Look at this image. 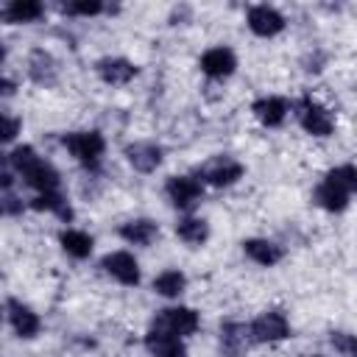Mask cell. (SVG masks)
<instances>
[{"instance_id":"obj_1","label":"cell","mask_w":357,"mask_h":357,"mask_svg":"<svg viewBox=\"0 0 357 357\" xmlns=\"http://www.w3.org/2000/svg\"><path fill=\"white\" fill-rule=\"evenodd\" d=\"M8 165H11L31 187H36L39 192H56V187H59V173H56L47 162H42L31 145L14 148V151L8 153Z\"/></svg>"},{"instance_id":"obj_2","label":"cell","mask_w":357,"mask_h":357,"mask_svg":"<svg viewBox=\"0 0 357 357\" xmlns=\"http://www.w3.org/2000/svg\"><path fill=\"white\" fill-rule=\"evenodd\" d=\"M64 145L89 170L98 167V162L103 156V148H106V142H103V137L98 131H73V134H64Z\"/></svg>"},{"instance_id":"obj_3","label":"cell","mask_w":357,"mask_h":357,"mask_svg":"<svg viewBox=\"0 0 357 357\" xmlns=\"http://www.w3.org/2000/svg\"><path fill=\"white\" fill-rule=\"evenodd\" d=\"M296 117H298L301 128H304L307 134H312V137H329L332 128H335L332 114H329L318 100H312V98H301V100L296 103Z\"/></svg>"},{"instance_id":"obj_4","label":"cell","mask_w":357,"mask_h":357,"mask_svg":"<svg viewBox=\"0 0 357 357\" xmlns=\"http://www.w3.org/2000/svg\"><path fill=\"white\" fill-rule=\"evenodd\" d=\"M153 332H162V335H192L198 329V312L190 310V307H170V310H162L156 318H153Z\"/></svg>"},{"instance_id":"obj_5","label":"cell","mask_w":357,"mask_h":357,"mask_svg":"<svg viewBox=\"0 0 357 357\" xmlns=\"http://www.w3.org/2000/svg\"><path fill=\"white\" fill-rule=\"evenodd\" d=\"M254 332L251 324H240V321H226L220 326V349L226 357H243L251 346H254Z\"/></svg>"},{"instance_id":"obj_6","label":"cell","mask_w":357,"mask_h":357,"mask_svg":"<svg viewBox=\"0 0 357 357\" xmlns=\"http://www.w3.org/2000/svg\"><path fill=\"white\" fill-rule=\"evenodd\" d=\"M243 176V165L231 156H212L206 165H201V178L215 187H229Z\"/></svg>"},{"instance_id":"obj_7","label":"cell","mask_w":357,"mask_h":357,"mask_svg":"<svg viewBox=\"0 0 357 357\" xmlns=\"http://www.w3.org/2000/svg\"><path fill=\"white\" fill-rule=\"evenodd\" d=\"M165 192H167V198H170L173 206L190 209V206L201 198L204 187H201V181L192 178V176H170L167 184H165Z\"/></svg>"},{"instance_id":"obj_8","label":"cell","mask_w":357,"mask_h":357,"mask_svg":"<svg viewBox=\"0 0 357 357\" xmlns=\"http://www.w3.org/2000/svg\"><path fill=\"white\" fill-rule=\"evenodd\" d=\"M251 332H254L257 343H276V340H284L290 335V324H287V318L282 312L271 310V312H262L251 324Z\"/></svg>"},{"instance_id":"obj_9","label":"cell","mask_w":357,"mask_h":357,"mask_svg":"<svg viewBox=\"0 0 357 357\" xmlns=\"http://www.w3.org/2000/svg\"><path fill=\"white\" fill-rule=\"evenodd\" d=\"M103 271L112 273L123 284H137L139 282V265L128 251H114L103 257Z\"/></svg>"},{"instance_id":"obj_10","label":"cell","mask_w":357,"mask_h":357,"mask_svg":"<svg viewBox=\"0 0 357 357\" xmlns=\"http://www.w3.org/2000/svg\"><path fill=\"white\" fill-rule=\"evenodd\" d=\"M248 28L257 36H276L284 28V17L271 6H254L248 11Z\"/></svg>"},{"instance_id":"obj_11","label":"cell","mask_w":357,"mask_h":357,"mask_svg":"<svg viewBox=\"0 0 357 357\" xmlns=\"http://www.w3.org/2000/svg\"><path fill=\"white\" fill-rule=\"evenodd\" d=\"M28 75H31L36 84H42V86H53L56 78H59L56 59H53L47 50H42V47L31 50V56H28Z\"/></svg>"},{"instance_id":"obj_12","label":"cell","mask_w":357,"mask_h":357,"mask_svg":"<svg viewBox=\"0 0 357 357\" xmlns=\"http://www.w3.org/2000/svg\"><path fill=\"white\" fill-rule=\"evenodd\" d=\"M6 310H8V321H11V326H14V332L20 335V337H33L36 332H39V315L31 310V307H25V304H20L17 298H8L6 301Z\"/></svg>"},{"instance_id":"obj_13","label":"cell","mask_w":357,"mask_h":357,"mask_svg":"<svg viewBox=\"0 0 357 357\" xmlns=\"http://www.w3.org/2000/svg\"><path fill=\"white\" fill-rule=\"evenodd\" d=\"M234 67H237V59L229 47H212L201 56V70L209 78H226L234 73Z\"/></svg>"},{"instance_id":"obj_14","label":"cell","mask_w":357,"mask_h":357,"mask_svg":"<svg viewBox=\"0 0 357 357\" xmlns=\"http://www.w3.org/2000/svg\"><path fill=\"white\" fill-rule=\"evenodd\" d=\"M126 159H128V165H131L134 170L151 173V170H156L159 162H162V148L153 145V142H134V145L126 148Z\"/></svg>"},{"instance_id":"obj_15","label":"cell","mask_w":357,"mask_h":357,"mask_svg":"<svg viewBox=\"0 0 357 357\" xmlns=\"http://www.w3.org/2000/svg\"><path fill=\"white\" fill-rule=\"evenodd\" d=\"M251 112L257 114V120L262 123V126H282V120L287 117V100L284 98H259V100H254V106H251Z\"/></svg>"},{"instance_id":"obj_16","label":"cell","mask_w":357,"mask_h":357,"mask_svg":"<svg viewBox=\"0 0 357 357\" xmlns=\"http://www.w3.org/2000/svg\"><path fill=\"white\" fill-rule=\"evenodd\" d=\"M95 67L106 84H128L137 75V67L128 59H100Z\"/></svg>"},{"instance_id":"obj_17","label":"cell","mask_w":357,"mask_h":357,"mask_svg":"<svg viewBox=\"0 0 357 357\" xmlns=\"http://www.w3.org/2000/svg\"><path fill=\"white\" fill-rule=\"evenodd\" d=\"M145 349L151 351V357H187V349L176 335H162L153 329L145 337Z\"/></svg>"},{"instance_id":"obj_18","label":"cell","mask_w":357,"mask_h":357,"mask_svg":"<svg viewBox=\"0 0 357 357\" xmlns=\"http://www.w3.org/2000/svg\"><path fill=\"white\" fill-rule=\"evenodd\" d=\"M243 248H245V254L254 259V262H259V265H276L282 257H284V248L282 245H276V243H271V240H259V237H254V240H245L243 243Z\"/></svg>"},{"instance_id":"obj_19","label":"cell","mask_w":357,"mask_h":357,"mask_svg":"<svg viewBox=\"0 0 357 357\" xmlns=\"http://www.w3.org/2000/svg\"><path fill=\"white\" fill-rule=\"evenodd\" d=\"M120 237L134 243V245H151L156 237H159V226L153 220H131V223H123L120 226Z\"/></svg>"},{"instance_id":"obj_20","label":"cell","mask_w":357,"mask_h":357,"mask_svg":"<svg viewBox=\"0 0 357 357\" xmlns=\"http://www.w3.org/2000/svg\"><path fill=\"white\" fill-rule=\"evenodd\" d=\"M42 3H36V0H14V3H8L3 11H0V17L6 20V22H33V20H39L42 17Z\"/></svg>"},{"instance_id":"obj_21","label":"cell","mask_w":357,"mask_h":357,"mask_svg":"<svg viewBox=\"0 0 357 357\" xmlns=\"http://www.w3.org/2000/svg\"><path fill=\"white\" fill-rule=\"evenodd\" d=\"M315 201L324 206V209H329V212H343L346 209V204H349V192H343L340 187H335V184H329L326 178L315 187Z\"/></svg>"},{"instance_id":"obj_22","label":"cell","mask_w":357,"mask_h":357,"mask_svg":"<svg viewBox=\"0 0 357 357\" xmlns=\"http://www.w3.org/2000/svg\"><path fill=\"white\" fill-rule=\"evenodd\" d=\"M59 240H61V248H64L70 257H75V259H84V257L92 254V237H89L86 231L67 229V231H61Z\"/></svg>"},{"instance_id":"obj_23","label":"cell","mask_w":357,"mask_h":357,"mask_svg":"<svg viewBox=\"0 0 357 357\" xmlns=\"http://www.w3.org/2000/svg\"><path fill=\"white\" fill-rule=\"evenodd\" d=\"M176 234H178V240H184L187 245H201V243L209 237V226H206V220H201V218H184V220L176 223Z\"/></svg>"},{"instance_id":"obj_24","label":"cell","mask_w":357,"mask_h":357,"mask_svg":"<svg viewBox=\"0 0 357 357\" xmlns=\"http://www.w3.org/2000/svg\"><path fill=\"white\" fill-rule=\"evenodd\" d=\"M184 284H187V279H184L181 271H165V273H159L153 279V290L159 296H165V298H176L184 290Z\"/></svg>"},{"instance_id":"obj_25","label":"cell","mask_w":357,"mask_h":357,"mask_svg":"<svg viewBox=\"0 0 357 357\" xmlns=\"http://www.w3.org/2000/svg\"><path fill=\"white\" fill-rule=\"evenodd\" d=\"M33 209H50V212H56L61 220H70V218H73V209L67 206V201H64L59 192H39V195L33 198Z\"/></svg>"},{"instance_id":"obj_26","label":"cell","mask_w":357,"mask_h":357,"mask_svg":"<svg viewBox=\"0 0 357 357\" xmlns=\"http://www.w3.org/2000/svg\"><path fill=\"white\" fill-rule=\"evenodd\" d=\"M326 181L340 187L343 192H357V167L354 165H340L326 173Z\"/></svg>"},{"instance_id":"obj_27","label":"cell","mask_w":357,"mask_h":357,"mask_svg":"<svg viewBox=\"0 0 357 357\" xmlns=\"http://www.w3.org/2000/svg\"><path fill=\"white\" fill-rule=\"evenodd\" d=\"M329 343L335 346V351H340L343 357H357V335L349 332H332Z\"/></svg>"},{"instance_id":"obj_28","label":"cell","mask_w":357,"mask_h":357,"mask_svg":"<svg viewBox=\"0 0 357 357\" xmlns=\"http://www.w3.org/2000/svg\"><path fill=\"white\" fill-rule=\"evenodd\" d=\"M61 11L64 14H98V11H103V3H98V0H75V3L61 6Z\"/></svg>"},{"instance_id":"obj_29","label":"cell","mask_w":357,"mask_h":357,"mask_svg":"<svg viewBox=\"0 0 357 357\" xmlns=\"http://www.w3.org/2000/svg\"><path fill=\"white\" fill-rule=\"evenodd\" d=\"M17 131H20V120L11 117V114H3V139L11 142L17 137Z\"/></svg>"},{"instance_id":"obj_30","label":"cell","mask_w":357,"mask_h":357,"mask_svg":"<svg viewBox=\"0 0 357 357\" xmlns=\"http://www.w3.org/2000/svg\"><path fill=\"white\" fill-rule=\"evenodd\" d=\"M22 209V204H17V195L11 190H3V212L6 215H17Z\"/></svg>"},{"instance_id":"obj_31","label":"cell","mask_w":357,"mask_h":357,"mask_svg":"<svg viewBox=\"0 0 357 357\" xmlns=\"http://www.w3.org/2000/svg\"><path fill=\"white\" fill-rule=\"evenodd\" d=\"M11 92H14V84L8 78H3V95H11Z\"/></svg>"},{"instance_id":"obj_32","label":"cell","mask_w":357,"mask_h":357,"mask_svg":"<svg viewBox=\"0 0 357 357\" xmlns=\"http://www.w3.org/2000/svg\"><path fill=\"white\" fill-rule=\"evenodd\" d=\"M315 357H321V354H315Z\"/></svg>"}]
</instances>
